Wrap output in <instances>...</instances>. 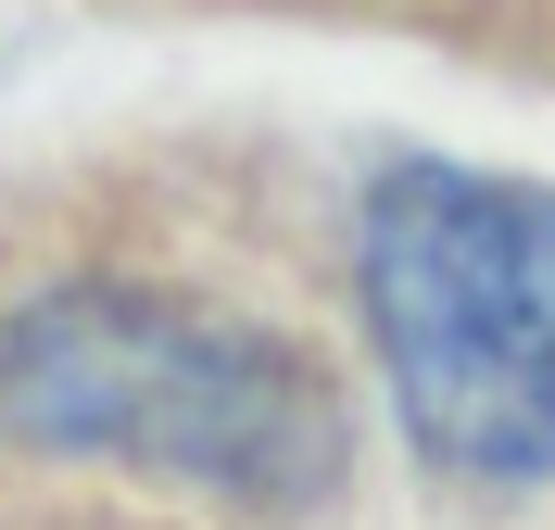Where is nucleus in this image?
<instances>
[{"label": "nucleus", "instance_id": "nucleus-1", "mask_svg": "<svg viewBox=\"0 0 555 530\" xmlns=\"http://www.w3.org/2000/svg\"><path fill=\"white\" fill-rule=\"evenodd\" d=\"M0 417L38 455L152 467L241 505H304L341 480V404L304 353L127 279H64L0 316Z\"/></svg>", "mask_w": 555, "mask_h": 530}, {"label": "nucleus", "instance_id": "nucleus-2", "mask_svg": "<svg viewBox=\"0 0 555 530\" xmlns=\"http://www.w3.org/2000/svg\"><path fill=\"white\" fill-rule=\"evenodd\" d=\"M353 290L416 455L518 493L555 467V190L404 165L366 190Z\"/></svg>", "mask_w": 555, "mask_h": 530}]
</instances>
